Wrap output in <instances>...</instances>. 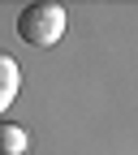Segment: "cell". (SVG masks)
<instances>
[{"instance_id":"obj_1","label":"cell","mask_w":138,"mask_h":155,"mask_svg":"<svg viewBox=\"0 0 138 155\" xmlns=\"http://www.w3.org/2000/svg\"><path fill=\"white\" fill-rule=\"evenodd\" d=\"M65 26H69V13L61 5H52V0H35V5H26L22 17H17V35H22V43H30V48L61 43Z\"/></svg>"},{"instance_id":"obj_2","label":"cell","mask_w":138,"mask_h":155,"mask_svg":"<svg viewBox=\"0 0 138 155\" xmlns=\"http://www.w3.org/2000/svg\"><path fill=\"white\" fill-rule=\"evenodd\" d=\"M17 86H22V69L9 52H0V112L17 99Z\"/></svg>"},{"instance_id":"obj_3","label":"cell","mask_w":138,"mask_h":155,"mask_svg":"<svg viewBox=\"0 0 138 155\" xmlns=\"http://www.w3.org/2000/svg\"><path fill=\"white\" fill-rule=\"evenodd\" d=\"M26 129L22 125H9V121H0V155H26Z\"/></svg>"}]
</instances>
